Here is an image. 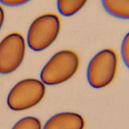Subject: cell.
<instances>
[{
  "label": "cell",
  "mask_w": 129,
  "mask_h": 129,
  "mask_svg": "<svg viewBox=\"0 0 129 129\" xmlns=\"http://www.w3.org/2000/svg\"><path fill=\"white\" fill-rule=\"evenodd\" d=\"M12 129H41V124L37 118L27 116L19 120Z\"/></svg>",
  "instance_id": "9c48e42d"
},
{
  "label": "cell",
  "mask_w": 129,
  "mask_h": 129,
  "mask_svg": "<svg viewBox=\"0 0 129 129\" xmlns=\"http://www.w3.org/2000/svg\"><path fill=\"white\" fill-rule=\"evenodd\" d=\"M4 20V12L2 7L0 6V30L3 25Z\"/></svg>",
  "instance_id": "7c38bea8"
},
{
  "label": "cell",
  "mask_w": 129,
  "mask_h": 129,
  "mask_svg": "<svg viewBox=\"0 0 129 129\" xmlns=\"http://www.w3.org/2000/svg\"><path fill=\"white\" fill-rule=\"evenodd\" d=\"M25 51V43L21 34L14 33L5 37L0 42V73L9 74L18 69Z\"/></svg>",
  "instance_id": "5b68a950"
},
{
  "label": "cell",
  "mask_w": 129,
  "mask_h": 129,
  "mask_svg": "<svg viewBox=\"0 0 129 129\" xmlns=\"http://www.w3.org/2000/svg\"><path fill=\"white\" fill-rule=\"evenodd\" d=\"M87 0H57V9L59 13L70 17L78 12L85 5Z\"/></svg>",
  "instance_id": "ba28073f"
},
{
  "label": "cell",
  "mask_w": 129,
  "mask_h": 129,
  "mask_svg": "<svg viewBox=\"0 0 129 129\" xmlns=\"http://www.w3.org/2000/svg\"><path fill=\"white\" fill-rule=\"evenodd\" d=\"M30 0H0V2L7 6H16L27 3Z\"/></svg>",
  "instance_id": "8fae6325"
},
{
  "label": "cell",
  "mask_w": 129,
  "mask_h": 129,
  "mask_svg": "<svg viewBox=\"0 0 129 129\" xmlns=\"http://www.w3.org/2000/svg\"><path fill=\"white\" fill-rule=\"evenodd\" d=\"M118 59L115 51L105 49L98 52L90 60L87 71L90 85L94 88H101L114 79L117 69Z\"/></svg>",
  "instance_id": "7a4b0ae2"
},
{
  "label": "cell",
  "mask_w": 129,
  "mask_h": 129,
  "mask_svg": "<svg viewBox=\"0 0 129 129\" xmlns=\"http://www.w3.org/2000/svg\"><path fill=\"white\" fill-rule=\"evenodd\" d=\"M45 87L42 82L35 79H27L16 84L10 92L7 103L12 110L20 111L37 104L43 98Z\"/></svg>",
  "instance_id": "277c9868"
},
{
  "label": "cell",
  "mask_w": 129,
  "mask_h": 129,
  "mask_svg": "<svg viewBox=\"0 0 129 129\" xmlns=\"http://www.w3.org/2000/svg\"><path fill=\"white\" fill-rule=\"evenodd\" d=\"M79 58L74 51L63 50L56 52L43 67L40 74L45 84L54 85L70 79L77 72Z\"/></svg>",
  "instance_id": "6da1fadb"
},
{
  "label": "cell",
  "mask_w": 129,
  "mask_h": 129,
  "mask_svg": "<svg viewBox=\"0 0 129 129\" xmlns=\"http://www.w3.org/2000/svg\"><path fill=\"white\" fill-rule=\"evenodd\" d=\"M121 53L125 64L129 69V32L126 34L122 40Z\"/></svg>",
  "instance_id": "30bf717a"
},
{
  "label": "cell",
  "mask_w": 129,
  "mask_h": 129,
  "mask_svg": "<svg viewBox=\"0 0 129 129\" xmlns=\"http://www.w3.org/2000/svg\"><path fill=\"white\" fill-rule=\"evenodd\" d=\"M105 10L110 15L129 19V0H101Z\"/></svg>",
  "instance_id": "52a82bcc"
},
{
  "label": "cell",
  "mask_w": 129,
  "mask_h": 129,
  "mask_svg": "<svg viewBox=\"0 0 129 129\" xmlns=\"http://www.w3.org/2000/svg\"><path fill=\"white\" fill-rule=\"evenodd\" d=\"M60 27L59 18L55 14H46L37 18L31 24L28 32L29 47L37 51L47 48L57 38Z\"/></svg>",
  "instance_id": "3957f363"
},
{
  "label": "cell",
  "mask_w": 129,
  "mask_h": 129,
  "mask_svg": "<svg viewBox=\"0 0 129 129\" xmlns=\"http://www.w3.org/2000/svg\"><path fill=\"white\" fill-rule=\"evenodd\" d=\"M85 120L80 114L74 112H61L50 117L43 129H84Z\"/></svg>",
  "instance_id": "8992f818"
}]
</instances>
